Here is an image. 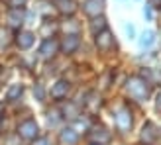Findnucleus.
Masks as SVG:
<instances>
[{
  "mask_svg": "<svg viewBox=\"0 0 161 145\" xmlns=\"http://www.w3.org/2000/svg\"><path fill=\"white\" fill-rule=\"evenodd\" d=\"M155 108H157V110L161 112V92L157 94V102H155Z\"/></svg>",
  "mask_w": 161,
  "mask_h": 145,
  "instance_id": "23",
  "label": "nucleus"
},
{
  "mask_svg": "<svg viewBox=\"0 0 161 145\" xmlns=\"http://www.w3.org/2000/svg\"><path fill=\"white\" fill-rule=\"evenodd\" d=\"M143 14H146V18H147V20H151V16H153V12H151V8H149V6H146Z\"/></svg>",
  "mask_w": 161,
  "mask_h": 145,
  "instance_id": "21",
  "label": "nucleus"
},
{
  "mask_svg": "<svg viewBox=\"0 0 161 145\" xmlns=\"http://www.w3.org/2000/svg\"><path fill=\"white\" fill-rule=\"evenodd\" d=\"M94 145H96V143H94ZM98 145H100V143H98Z\"/></svg>",
  "mask_w": 161,
  "mask_h": 145,
  "instance_id": "25",
  "label": "nucleus"
},
{
  "mask_svg": "<svg viewBox=\"0 0 161 145\" xmlns=\"http://www.w3.org/2000/svg\"><path fill=\"white\" fill-rule=\"evenodd\" d=\"M128 94L138 102L147 100L149 98V83H146V80L140 78V77H132L128 80Z\"/></svg>",
  "mask_w": 161,
  "mask_h": 145,
  "instance_id": "1",
  "label": "nucleus"
},
{
  "mask_svg": "<svg viewBox=\"0 0 161 145\" xmlns=\"http://www.w3.org/2000/svg\"><path fill=\"white\" fill-rule=\"evenodd\" d=\"M79 139V135L75 130H71V127H67V130H63L61 132V143H65V145H75Z\"/></svg>",
  "mask_w": 161,
  "mask_h": 145,
  "instance_id": "13",
  "label": "nucleus"
},
{
  "mask_svg": "<svg viewBox=\"0 0 161 145\" xmlns=\"http://www.w3.org/2000/svg\"><path fill=\"white\" fill-rule=\"evenodd\" d=\"M83 6H85V12L88 16H98L104 10V2H102V0H86Z\"/></svg>",
  "mask_w": 161,
  "mask_h": 145,
  "instance_id": "7",
  "label": "nucleus"
},
{
  "mask_svg": "<svg viewBox=\"0 0 161 145\" xmlns=\"http://www.w3.org/2000/svg\"><path fill=\"white\" fill-rule=\"evenodd\" d=\"M91 137H92L94 141H98V143L102 145V143H108V141H110V133L106 132V127L98 126V127H92V132H91Z\"/></svg>",
  "mask_w": 161,
  "mask_h": 145,
  "instance_id": "11",
  "label": "nucleus"
},
{
  "mask_svg": "<svg viewBox=\"0 0 161 145\" xmlns=\"http://www.w3.org/2000/svg\"><path fill=\"white\" fill-rule=\"evenodd\" d=\"M53 4L57 6V10L61 14H75L77 10V4H75V0H53Z\"/></svg>",
  "mask_w": 161,
  "mask_h": 145,
  "instance_id": "9",
  "label": "nucleus"
},
{
  "mask_svg": "<svg viewBox=\"0 0 161 145\" xmlns=\"http://www.w3.org/2000/svg\"><path fill=\"white\" fill-rule=\"evenodd\" d=\"M116 126H118V130L122 132V133H126L132 127V114H130V110H128V108H122L116 114Z\"/></svg>",
  "mask_w": 161,
  "mask_h": 145,
  "instance_id": "4",
  "label": "nucleus"
},
{
  "mask_svg": "<svg viewBox=\"0 0 161 145\" xmlns=\"http://www.w3.org/2000/svg\"><path fill=\"white\" fill-rule=\"evenodd\" d=\"M96 47H98L100 51H108L114 47V37H112V34L104 28L102 31H98V35H96Z\"/></svg>",
  "mask_w": 161,
  "mask_h": 145,
  "instance_id": "3",
  "label": "nucleus"
},
{
  "mask_svg": "<svg viewBox=\"0 0 161 145\" xmlns=\"http://www.w3.org/2000/svg\"><path fill=\"white\" fill-rule=\"evenodd\" d=\"M104 28H106V20H104V18H96L92 22V26H91V30L94 31V34H96V31H102Z\"/></svg>",
  "mask_w": 161,
  "mask_h": 145,
  "instance_id": "17",
  "label": "nucleus"
},
{
  "mask_svg": "<svg viewBox=\"0 0 161 145\" xmlns=\"http://www.w3.org/2000/svg\"><path fill=\"white\" fill-rule=\"evenodd\" d=\"M153 41H155V34L151 30H147V31H143L142 37H140V47H142V49H143V47H149Z\"/></svg>",
  "mask_w": 161,
  "mask_h": 145,
  "instance_id": "15",
  "label": "nucleus"
},
{
  "mask_svg": "<svg viewBox=\"0 0 161 145\" xmlns=\"http://www.w3.org/2000/svg\"><path fill=\"white\" fill-rule=\"evenodd\" d=\"M142 139L146 141V145H153V143H155V139H157V127L151 124V122H147L146 126H143Z\"/></svg>",
  "mask_w": 161,
  "mask_h": 145,
  "instance_id": "6",
  "label": "nucleus"
},
{
  "mask_svg": "<svg viewBox=\"0 0 161 145\" xmlns=\"http://www.w3.org/2000/svg\"><path fill=\"white\" fill-rule=\"evenodd\" d=\"M34 94L37 96V100H43V86L42 84H36L34 86Z\"/></svg>",
  "mask_w": 161,
  "mask_h": 145,
  "instance_id": "19",
  "label": "nucleus"
},
{
  "mask_svg": "<svg viewBox=\"0 0 161 145\" xmlns=\"http://www.w3.org/2000/svg\"><path fill=\"white\" fill-rule=\"evenodd\" d=\"M28 0H4V4L10 8V10H14V8H22V6H26Z\"/></svg>",
  "mask_w": 161,
  "mask_h": 145,
  "instance_id": "18",
  "label": "nucleus"
},
{
  "mask_svg": "<svg viewBox=\"0 0 161 145\" xmlns=\"http://www.w3.org/2000/svg\"><path fill=\"white\" fill-rule=\"evenodd\" d=\"M151 2H153V4H161V0H151Z\"/></svg>",
  "mask_w": 161,
  "mask_h": 145,
  "instance_id": "24",
  "label": "nucleus"
},
{
  "mask_svg": "<svg viewBox=\"0 0 161 145\" xmlns=\"http://www.w3.org/2000/svg\"><path fill=\"white\" fill-rule=\"evenodd\" d=\"M34 145H49V139H47V137H42V139H37Z\"/></svg>",
  "mask_w": 161,
  "mask_h": 145,
  "instance_id": "20",
  "label": "nucleus"
},
{
  "mask_svg": "<svg viewBox=\"0 0 161 145\" xmlns=\"http://www.w3.org/2000/svg\"><path fill=\"white\" fill-rule=\"evenodd\" d=\"M24 20V14H22V8H14V10H10V14H8V22H10V26H20Z\"/></svg>",
  "mask_w": 161,
  "mask_h": 145,
  "instance_id": "14",
  "label": "nucleus"
},
{
  "mask_svg": "<svg viewBox=\"0 0 161 145\" xmlns=\"http://www.w3.org/2000/svg\"><path fill=\"white\" fill-rule=\"evenodd\" d=\"M57 47H59V43L55 41V39H45L43 45L39 47V53H42L43 59H51L53 55L57 53Z\"/></svg>",
  "mask_w": 161,
  "mask_h": 145,
  "instance_id": "5",
  "label": "nucleus"
},
{
  "mask_svg": "<svg viewBox=\"0 0 161 145\" xmlns=\"http://www.w3.org/2000/svg\"><path fill=\"white\" fill-rule=\"evenodd\" d=\"M67 92H69V83L67 80H59V83H55V86L51 88L53 98H63V96H67Z\"/></svg>",
  "mask_w": 161,
  "mask_h": 145,
  "instance_id": "12",
  "label": "nucleus"
},
{
  "mask_svg": "<svg viewBox=\"0 0 161 145\" xmlns=\"http://www.w3.org/2000/svg\"><path fill=\"white\" fill-rule=\"evenodd\" d=\"M124 30H126V34L130 35V37H134V26H126Z\"/></svg>",
  "mask_w": 161,
  "mask_h": 145,
  "instance_id": "22",
  "label": "nucleus"
},
{
  "mask_svg": "<svg viewBox=\"0 0 161 145\" xmlns=\"http://www.w3.org/2000/svg\"><path fill=\"white\" fill-rule=\"evenodd\" d=\"M79 35L77 34H71V35H67L65 39H63V43H61V49L65 51V53H73L77 47H79Z\"/></svg>",
  "mask_w": 161,
  "mask_h": 145,
  "instance_id": "10",
  "label": "nucleus"
},
{
  "mask_svg": "<svg viewBox=\"0 0 161 145\" xmlns=\"http://www.w3.org/2000/svg\"><path fill=\"white\" fill-rule=\"evenodd\" d=\"M16 43H18L20 49H30L34 45V34L31 31H20L18 37H16Z\"/></svg>",
  "mask_w": 161,
  "mask_h": 145,
  "instance_id": "8",
  "label": "nucleus"
},
{
  "mask_svg": "<svg viewBox=\"0 0 161 145\" xmlns=\"http://www.w3.org/2000/svg\"><path fill=\"white\" fill-rule=\"evenodd\" d=\"M22 92H24V86H22V84H12L10 90H8V94H6V98H8V100H16Z\"/></svg>",
  "mask_w": 161,
  "mask_h": 145,
  "instance_id": "16",
  "label": "nucleus"
},
{
  "mask_svg": "<svg viewBox=\"0 0 161 145\" xmlns=\"http://www.w3.org/2000/svg\"><path fill=\"white\" fill-rule=\"evenodd\" d=\"M18 132L24 139H36L37 137V124L34 122V120H26V122H22L20 127H18Z\"/></svg>",
  "mask_w": 161,
  "mask_h": 145,
  "instance_id": "2",
  "label": "nucleus"
}]
</instances>
